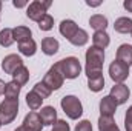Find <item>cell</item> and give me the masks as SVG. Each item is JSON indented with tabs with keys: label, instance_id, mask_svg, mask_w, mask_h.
<instances>
[{
	"label": "cell",
	"instance_id": "4",
	"mask_svg": "<svg viewBox=\"0 0 132 131\" xmlns=\"http://www.w3.org/2000/svg\"><path fill=\"white\" fill-rule=\"evenodd\" d=\"M60 105H62V110L65 111V114L72 120L80 119L83 114V105H81L80 99L75 96H65L62 99Z\"/></svg>",
	"mask_w": 132,
	"mask_h": 131
},
{
	"label": "cell",
	"instance_id": "19",
	"mask_svg": "<svg viewBox=\"0 0 132 131\" xmlns=\"http://www.w3.org/2000/svg\"><path fill=\"white\" fill-rule=\"evenodd\" d=\"M89 25L95 31H106V28H108V19L103 14H94L89 19Z\"/></svg>",
	"mask_w": 132,
	"mask_h": 131
},
{
	"label": "cell",
	"instance_id": "40",
	"mask_svg": "<svg viewBox=\"0 0 132 131\" xmlns=\"http://www.w3.org/2000/svg\"><path fill=\"white\" fill-rule=\"evenodd\" d=\"M131 35H132V33H131Z\"/></svg>",
	"mask_w": 132,
	"mask_h": 131
},
{
	"label": "cell",
	"instance_id": "6",
	"mask_svg": "<svg viewBox=\"0 0 132 131\" xmlns=\"http://www.w3.org/2000/svg\"><path fill=\"white\" fill-rule=\"evenodd\" d=\"M42 82H43L51 91H55V90H60V88L63 86L65 77H63V74H62L55 66L52 65L49 69H48V72L45 74V77H43Z\"/></svg>",
	"mask_w": 132,
	"mask_h": 131
},
{
	"label": "cell",
	"instance_id": "11",
	"mask_svg": "<svg viewBox=\"0 0 132 131\" xmlns=\"http://www.w3.org/2000/svg\"><path fill=\"white\" fill-rule=\"evenodd\" d=\"M38 116H40V119H42V123L43 125H46V127H51V125H54L59 119H57V111H55V108L54 106H43L42 108V111L38 113Z\"/></svg>",
	"mask_w": 132,
	"mask_h": 131
},
{
	"label": "cell",
	"instance_id": "13",
	"mask_svg": "<svg viewBox=\"0 0 132 131\" xmlns=\"http://www.w3.org/2000/svg\"><path fill=\"white\" fill-rule=\"evenodd\" d=\"M117 60L125 63L126 66L132 65V45L123 43V45L118 46V49H117Z\"/></svg>",
	"mask_w": 132,
	"mask_h": 131
},
{
	"label": "cell",
	"instance_id": "18",
	"mask_svg": "<svg viewBox=\"0 0 132 131\" xmlns=\"http://www.w3.org/2000/svg\"><path fill=\"white\" fill-rule=\"evenodd\" d=\"M98 131H120V128L117 127L114 117L100 116L98 117Z\"/></svg>",
	"mask_w": 132,
	"mask_h": 131
},
{
	"label": "cell",
	"instance_id": "25",
	"mask_svg": "<svg viewBox=\"0 0 132 131\" xmlns=\"http://www.w3.org/2000/svg\"><path fill=\"white\" fill-rule=\"evenodd\" d=\"M20 90H22V86H20L17 82L11 80V82L6 83V88H5V97L6 99H19Z\"/></svg>",
	"mask_w": 132,
	"mask_h": 131
},
{
	"label": "cell",
	"instance_id": "39",
	"mask_svg": "<svg viewBox=\"0 0 132 131\" xmlns=\"http://www.w3.org/2000/svg\"><path fill=\"white\" fill-rule=\"evenodd\" d=\"M0 127H2V122H0Z\"/></svg>",
	"mask_w": 132,
	"mask_h": 131
},
{
	"label": "cell",
	"instance_id": "8",
	"mask_svg": "<svg viewBox=\"0 0 132 131\" xmlns=\"http://www.w3.org/2000/svg\"><path fill=\"white\" fill-rule=\"evenodd\" d=\"M131 96V90L125 85V83H115L112 88H111V93H109V97L112 99L117 105H123L128 102V99Z\"/></svg>",
	"mask_w": 132,
	"mask_h": 131
},
{
	"label": "cell",
	"instance_id": "21",
	"mask_svg": "<svg viewBox=\"0 0 132 131\" xmlns=\"http://www.w3.org/2000/svg\"><path fill=\"white\" fill-rule=\"evenodd\" d=\"M109 42H111V39H109V34L106 33V31H95V33L92 34V43L97 48L104 49L109 45Z\"/></svg>",
	"mask_w": 132,
	"mask_h": 131
},
{
	"label": "cell",
	"instance_id": "27",
	"mask_svg": "<svg viewBox=\"0 0 132 131\" xmlns=\"http://www.w3.org/2000/svg\"><path fill=\"white\" fill-rule=\"evenodd\" d=\"M14 43V37H12V30L11 28H5L0 31V45L8 48Z\"/></svg>",
	"mask_w": 132,
	"mask_h": 131
},
{
	"label": "cell",
	"instance_id": "29",
	"mask_svg": "<svg viewBox=\"0 0 132 131\" xmlns=\"http://www.w3.org/2000/svg\"><path fill=\"white\" fill-rule=\"evenodd\" d=\"M52 26H54V19L49 14H45L38 22V28L42 31H49V30H52Z\"/></svg>",
	"mask_w": 132,
	"mask_h": 131
},
{
	"label": "cell",
	"instance_id": "16",
	"mask_svg": "<svg viewBox=\"0 0 132 131\" xmlns=\"http://www.w3.org/2000/svg\"><path fill=\"white\" fill-rule=\"evenodd\" d=\"M114 30L120 34L132 33V19L129 17H118L114 23Z\"/></svg>",
	"mask_w": 132,
	"mask_h": 131
},
{
	"label": "cell",
	"instance_id": "35",
	"mask_svg": "<svg viewBox=\"0 0 132 131\" xmlns=\"http://www.w3.org/2000/svg\"><path fill=\"white\" fill-rule=\"evenodd\" d=\"M5 88H6V83H5V80L0 79V96L5 94Z\"/></svg>",
	"mask_w": 132,
	"mask_h": 131
},
{
	"label": "cell",
	"instance_id": "3",
	"mask_svg": "<svg viewBox=\"0 0 132 131\" xmlns=\"http://www.w3.org/2000/svg\"><path fill=\"white\" fill-rule=\"evenodd\" d=\"M19 114V99H5L0 103V122L2 125L12 123Z\"/></svg>",
	"mask_w": 132,
	"mask_h": 131
},
{
	"label": "cell",
	"instance_id": "24",
	"mask_svg": "<svg viewBox=\"0 0 132 131\" xmlns=\"http://www.w3.org/2000/svg\"><path fill=\"white\" fill-rule=\"evenodd\" d=\"M88 40H89V35H88V33L85 30H81V28H78V31L69 39V42L74 46H83V45L88 43Z\"/></svg>",
	"mask_w": 132,
	"mask_h": 131
},
{
	"label": "cell",
	"instance_id": "14",
	"mask_svg": "<svg viewBox=\"0 0 132 131\" xmlns=\"http://www.w3.org/2000/svg\"><path fill=\"white\" fill-rule=\"evenodd\" d=\"M59 31L60 34L66 37L68 40L74 35V34L78 31V25L74 22V20H71V19H66V20H62V23H60V26H59Z\"/></svg>",
	"mask_w": 132,
	"mask_h": 131
},
{
	"label": "cell",
	"instance_id": "38",
	"mask_svg": "<svg viewBox=\"0 0 132 131\" xmlns=\"http://www.w3.org/2000/svg\"><path fill=\"white\" fill-rule=\"evenodd\" d=\"M2 6H3V5H2V2H0V12H2Z\"/></svg>",
	"mask_w": 132,
	"mask_h": 131
},
{
	"label": "cell",
	"instance_id": "30",
	"mask_svg": "<svg viewBox=\"0 0 132 131\" xmlns=\"http://www.w3.org/2000/svg\"><path fill=\"white\" fill-rule=\"evenodd\" d=\"M51 131H71V128H69V123H68L66 120L59 119V120L52 125V130Z\"/></svg>",
	"mask_w": 132,
	"mask_h": 131
},
{
	"label": "cell",
	"instance_id": "28",
	"mask_svg": "<svg viewBox=\"0 0 132 131\" xmlns=\"http://www.w3.org/2000/svg\"><path fill=\"white\" fill-rule=\"evenodd\" d=\"M32 90L37 93V94H38V96H40V97L43 99V100H45V99H48L49 96H51V93H52V91H51V90H49V88H48V86L43 83V82H38V83H35Z\"/></svg>",
	"mask_w": 132,
	"mask_h": 131
},
{
	"label": "cell",
	"instance_id": "31",
	"mask_svg": "<svg viewBox=\"0 0 132 131\" xmlns=\"http://www.w3.org/2000/svg\"><path fill=\"white\" fill-rule=\"evenodd\" d=\"M74 131H92V123L89 122V120H80L78 123H77V127H75V130Z\"/></svg>",
	"mask_w": 132,
	"mask_h": 131
},
{
	"label": "cell",
	"instance_id": "22",
	"mask_svg": "<svg viewBox=\"0 0 132 131\" xmlns=\"http://www.w3.org/2000/svg\"><path fill=\"white\" fill-rule=\"evenodd\" d=\"M12 80H14V82H17L20 86L26 85V83H28V80H29V69H28L25 65L20 66V68L12 74Z\"/></svg>",
	"mask_w": 132,
	"mask_h": 131
},
{
	"label": "cell",
	"instance_id": "32",
	"mask_svg": "<svg viewBox=\"0 0 132 131\" xmlns=\"http://www.w3.org/2000/svg\"><path fill=\"white\" fill-rule=\"evenodd\" d=\"M125 128L126 131H132V105L128 108L126 116H125Z\"/></svg>",
	"mask_w": 132,
	"mask_h": 131
},
{
	"label": "cell",
	"instance_id": "34",
	"mask_svg": "<svg viewBox=\"0 0 132 131\" xmlns=\"http://www.w3.org/2000/svg\"><path fill=\"white\" fill-rule=\"evenodd\" d=\"M12 5H14L15 8H23V6H26V5H28V2H17V0H14V2H12Z\"/></svg>",
	"mask_w": 132,
	"mask_h": 131
},
{
	"label": "cell",
	"instance_id": "20",
	"mask_svg": "<svg viewBox=\"0 0 132 131\" xmlns=\"http://www.w3.org/2000/svg\"><path fill=\"white\" fill-rule=\"evenodd\" d=\"M19 51H20V54H23L26 57H31L37 51V43L34 42V39H28L25 42H20L19 43Z\"/></svg>",
	"mask_w": 132,
	"mask_h": 131
},
{
	"label": "cell",
	"instance_id": "33",
	"mask_svg": "<svg viewBox=\"0 0 132 131\" xmlns=\"http://www.w3.org/2000/svg\"><path fill=\"white\" fill-rule=\"evenodd\" d=\"M123 6H125V9H126L128 12H132V0H125Z\"/></svg>",
	"mask_w": 132,
	"mask_h": 131
},
{
	"label": "cell",
	"instance_id": "5",
	"mask_svg": "<svg viewBox=\"0 0 132 131\" xmlns=\"http://www.w3.org/2000/svg\"><path fill=\"white\" fill-rule=\"evenodd\" d=\"M51 5H52L51 0H46V2L34 0V2H31V3L28 5V8H26V16H28V19L38 23L40 19H42L45 14H48L46 11H48V8H49Z\"/></svg>",
	"mask_w": 132,
	"mask_h": 131
},
{
	"label": "cell",
	"instance_id": "2",
	"mask_svg": "<svg viewBox=\"0 0 132 131\" xmlns=\"http://www.w3.org/2000/svg\"><path fill=\"white\" fill-rule=\"evenodd\" d=\"M54 66L63 74L65 79H77L81 72V65H80V60L74 56L71 57H66L59 60L57 63H54Z\"/></svg>",
	"mask_w": 132,
	"mask_h": 131
},
{
	"label": "cell",
	"instance_id": "17",
	"mask_svg": "<svg viewBox=\"0 0 132 131\" xmlns=\"http://www.w3.org/2000/svg\"><path fill=\"white\" fill-rule=\"evenodd\" d=\"M12 37H14V42L20 43L28 39H32V31L28 26H15L12 30Z\"/></svg>",
	"mask_w": 132,
	"mask_h": 131
},
{
	"label": "cell",
	"instance_id": "9",
	"mask_svg": "<svg viewBox=\"0 0 132 131\" xmlns=\"http://www.w3.org/2000/svg\"><path fill=\"white\" fill-rule=\"evenodd\" d=\"M20 66H23V60L17 54H8L2 60V69L5 71V74H9V76H12Z\"/></svg>",
	"mask_w": 132,
	"mask_h": 131
},
{
	"label": "cell",
	"instance_id": "10",
	"mask_svg": "<svg viewBox=\"0 0 132 131\" xmlns=\"http://www.w3.org/2000/svg\"><path fill=\"white\" fill-rule=\"evenodd\" d=\"M22 127H23L25 131H42L43 123H42V119H40L38 113H35V111L28 113V114L25 116V119H23Z\"/></svg>",
	"mask_w": 132,
	"mask_h": 131
},
{
	"label": "cell",
	"instance_id": "7",
	"mask_svg": "<svg viewBox=\"0 0 132 131\" xmlns=\"http://www.w3.org/2000/svg\"><path fill=\"white\" fill-rule=\"evenodd\" d=\"M109 76L115 83H123L129 77V66L118 62L117 59L109 65Z\"/></svg>",
	"mask_w": 132,
	"mask_h": 131
},
{
	"label": "cell",
	"instance_id": "23",
	"mask_svg": "<svg viewBox=\"0 0 132 131\" xmlns=\"http://www.w3.org/2000/svg\"><path fill=\"white\" fill-rule=\"evenodd\" d=\"M42 102H43V99L40 97L34 90L26 94V105H28L29 110H32V111H37V110L42 108Z\"/></svg>",
	"mask_w": 132,
	"mask_h": 131
},
{
	"label": "cell",
	"instance_id": "37",
	"mask_svg": "<svg viewBox=\"0 0 132 131\" xmlns=\"http://www.w3.org/2000/svg\"><path fill=\"white\" fill-rule=\"evenodd\" d=\"M15 131H25V130H23V127L20 125V127H17V128H15Z\"/></svg>",
	"mask_w": 132,
	"mask_h": 131
},
{
	"label": "cell",
	"instance_id": "26",
	"mask_svg": "<svg viewBox=\"0 0 132 131\" xmlns=\"http://www.w3.org/2000/svg\"><path fill=\"white\" fill-rule=\"evenodd\" d=\"M88 88L94 93H98L104 88V77L103 74L98 77H94V79H88Z\"/></svg>",
	"mask_w": 132,
	"mask_h": 131
},
{
	"label": "cell",
	"instance_id": "15",
	"mask_svg": "<svg viewBox=\"0 0 132 131\" xmlns=\"http://www.w3.org/2000/svg\"><path fill=\"white\" fill-rule=\"evenodd\" d=\"M59 48H60V43H59V40L54 39V37H45V39L42 40V51H43L46 56H54V54H57Z\"/></svg>",
	"mask_w": 132,
	"mask_h": 131
},
{
	"label": "cell",
	"instance_id": "36",
	"mask_svg": "<svg viewBox=\"0 0 132 131\" xmlns=\"http://www.w3.org/2000/svg\"><path fill=\"white\" fill-rule=\"evenodd\" d=\"M86 5H89V6H98V5H101V2H91V0H88Z\"/></svg>",
	"mask_w": 132,
	"mask_h": 131
},
{
	"label": "cell",
	"instance_id": "1",
	"mask_svg": "<svg viewBox=\"0 0 132 131\" xmlns=\"http://www.w3.org/2000/svg\"><path fill=\"white\" fill-rule=\"evenodd\" d=\"M103 63H104V49L97 48V46H91L86 51V66H85V72L88 76V79H94L103 74Z\"/></svg>",
	"mask_w": 132,
	"mask_h": 131
},
{
	"label": "cell",
	"instance_id": "12",
	"mask_svg": "<svg viewBox=\"0 0 132 131\" xmlns=\"http://www.w3.org/2000/svg\"><path fill=\"white\" fill-rule=\"evenodd\" d=\"M117 103L109 97V96H104V97L100 100V116H108V117H114L115 111H117Z\"/></svg>",
	"mask_w": 132,
	"mask_h": 131
}]
</instances>
